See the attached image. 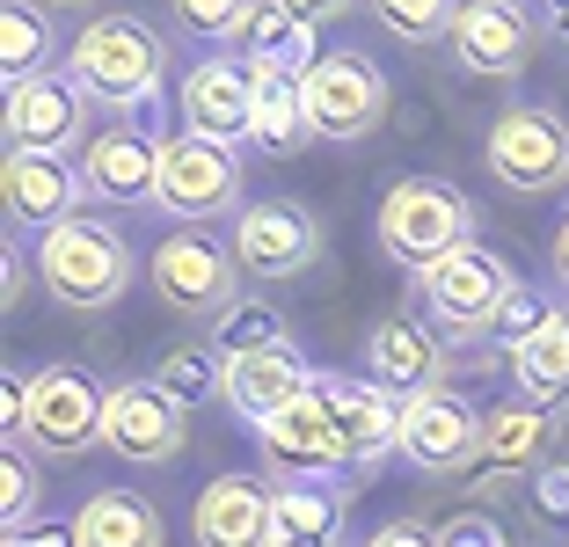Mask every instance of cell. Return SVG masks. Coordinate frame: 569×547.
<instances>
[{"label": "cell", "instance_id": "cell-14", "mask_svg": "<svg viewBox=\"0 0 569 547\" xmlns=\"http://www.w3.org/2000/svg\"><path fill=\"white\" fill-rule=\"evenodd\" d=\"M315 395L336 416V438H343V467L351 475H372L387 452H402V395H387L380 380L329 372V365H315Z\"/></svg>", "mask_w": 569, "mask_h": 547}, {"label": "cell", "instance_id": "cell-31", "mask_svg": "<svg viewBox=\"0 0 569 547\" xmlns=\"http://www.w3.org/2000/svg\"><path fill=\"white\" fill-rule=\"evenodd\" d=\"M212 344H219V358H256V350H300L292 344V321L270 307L263 292H241L227 315L212 321Z\"/></svg>", "mask_w": 569, "mask_h": 547}, {"label": "cell", "instance_id": "cell-4", "mask_svg": "<svg viewBox=\"0 0 569 547\" xmlns=\"http://www.w3.org/2000/svg\"><path fill=\"white\" fill-rule=\"evenodd\" d=\"M475 241V198L438 176H402L380 190V249L409 270H431L438 256Z\"/></svg>", "mask_w": 569, "mask_h": 547}, {"label": "cell", "instance_id": "cell-41", "mask_svg": "<svg viewBox=\"0 0 569 547\" xmlns=\"http://www.w3.org/2000/svg\"><path fill=\"white\" fill-rule=\"evenodd\" d=\"M548 256H555V278L569 285V219H562V227H555V249H548Z\"/></svg>", "mask_w": 569, "mask_h": 547}, {"label": "cell", "instance_id": "cell-44", "mask_svg": "<svg viewBox=\"0 0 569 547\" xmlns=\"http://www.w3.org/2000/svg\"><path fill=\"white\" fill-rule=\"evenodd\" d=\"M548 8H555V0H548Z\"/></svg>", "mask_w": 569, "mask_h": 547}, {"label": "cell", "instance_id": "cell-36", "mask_svg": "<svg viewBox=\"0 0 569 547\" xmlns=\"http://www.w3.org/2000/svg\"><path fill=\"white\" fill-rule=\"evenodd\" d=\"M438 547H511V533H503L489 511H460V518L438 526Z\"/></svg>", "mask_w": 569, "mask_h": 547}, {"label": "cell", "instance_id": "cell-3", "mask_svg": "<svg viewBox=\"0 0 569 547\" xmlns=\"http://www.w3.org/2000/svg\"><path fill=\"white\" fill-rule=\"evenodd\" d=\"M511 263H503L489 241H468V249L438 256L431 270H417V299H423V321L446 336L452 350H475L497 336V315L511 299Z\"/></svg>", "mask_w": 569, "mask_h": 547}, {"label": "cell", "instance_id": "cell-9", "mask_svg": "<svg viewBox=\"0 0 569 547\" xmlns=\"http://www.w3.org/2000/svg\"><path fill=\"white\" fill-rule=\"evenodd\" d=\"M234 205H241V147H219V139H198V132L161 139L153 212L176 219V227H204V219H227Z\"/></svg>", "mask_w": 569, "mask_h": 547}, {"label": "cell", "instance_id": "cell-15", "mask_svg": "<svg viewBox=\"0 0 569 547\" xmlns=\"http://www.w3.org/2000/svg\"><path fill=\"white\" fill-rule=\"evenodd\" d=\"M183 446H190V409H176L153 380L110 387V409H102V452H118L124 467H168Z\"/></svg>", "mask_w": 569, "mask_h": 547}, {"label": "cell", "instance_id": "cell-26", "mask_svg": "<svg viewBox=\"0 0 569 547\" xmlns=\"http://www.w3.org/2000/svg\"><path fill=\"white\" fill-rule=\"evenodd\" d=\"M270 547H343V489L336 481H278Z\"/></svg>", "mask_w": 569, "mask_h": 547}, {"label": "cell", "instance_id": "cell-11", "mask_svg": "<svg viewBox=\"0 0 569 547\" xmlns=\"http://www.w3.org/2000/svg\"><path fill=\"white\" fill-rule=\"evenodd\" d=\"M241 278L249 285H292L321 263V219L300 198H270V205H241L234 233H227Z\"/></svg>", "mask_w": 569, "mask_h": 547}, {"label": "cell", "instance_id": "cell-23", "mask_svg": "<svg viewBox=\"0 0 569 547\" xmlns=\"http://www.w3.org/2000/svg\"><path fill=\"white\" fill-rule=\"evenodd\" d=\"M511 395L548 416H569V307H555L519 350H511Z\"/></svg>", "mask_w": 569, "mask_h": 547}, {"label": "cell", "instance_id": "cell-8", "mask_svg": "<svg viewBox=\"0 0 569 547\" xmlns=\"http://www.w3.org/2000/svg\"><path fill=\"white\" fill-rule=\"evenodd\" d=\"M482 161L511 198H555V190H569V125L548 102H511L489 117Z\"/></svg>", "mask_w": 569, "mask_h": 547}, {"label": "cell", "instance_id": "cell-22", "mask_svg": "<svg viewBox=\"0 0 569 547\" xmlns=\"http://www.w3.org/2000/svg\"><path fill=\"white\" fill-rule=\"evenodd\" d=\"M300 395H315V365L300 350H256V358H227V409L241 424H270L278 409H292Z\"/></svg>", "mask_w": 569, "mask_h": 547}, {"label": "cell", "instance_id": "cell-40", "mask_svg": "<svg viewBox=\"0 0 569 547\" xmlns=\"http://www.w3.org/2000/svg\"><path fill=\"white\" fill-rule=\"evenodd\" d=\"M366 547H438V533H423L417 518H395V526H380Z\"/></svg>", "mask_w": 569, "mask_h": 547}, {"label": "cell", "instance_id": "cell-12", "mask_svg": "<svg viewBox=\"0 0 569 547\" xmlns=\"http://www.w3.org/2000/svg\"><path fill=\"white\" fill-rule=\"evenodd\" d=\"M548 22L533 16V0H460V16H452V59L460 73L475 81H511V73L533 67V44Z\"/></svg>", "mask_w": 569, "mask_h": 547}, {"label": "cell", "instance_id": "cell-30", "mask_svg": "<svg viewBox=\"0 0 569 547\" xmlns=\"http://www.w3.org/2000/svg\"><path fill=\"white\" fill-rule=\"evenodd\" d=\"M153 387L176 409H212V401H227V358H219V344H176L153 365Z\"/></svg>", "mask_w": 569, "mask_h": 547}, {"label": "cell", "instance_id": "cell-43", "mask_svg": "<svg viewBox=\"0 0 569 547\" xmlns=\"http://www.w3.org/2000/svg\"><path fill=\"white\" fill-rule=\"evenodd\" d=\"M30 8H44V16H51V8H73V0H30Z\"/></svg>", "mask_w": 569, "mask_h": 547}, {"label": "cell", "instance_id": "cell-27", "mask_svg": "<svg viewBox=\"0 0 569 547\" xmlns=\"http://www.w3.org/2000/svg\"><path fill=\"white\" fill-rule=\"evenodd\" d=\"M241 59H249L256 73H292V81H307V73L321 67V30H307L300 16H284L278 0H263V8H256V22H249Z\"/></svg>", "mask_w": 569, "mask_h": 547}, {"label": "cell", "instance_id": "cell-2", "mask_svg": "<svg viewBox=\"0 0 569 547\" xmlns=\"http://www.w3.org/2000/svg\"><path fill=\"white\" fill-rule=\"evenodd\" d=\"M30 263H37L44 299H59L67 315H102V307H118V299L132 292V278H139V256H132V241H124V227H110V219H96V212H81L59 233H44V241L30 249Z\"/></svg>", "mask_w": 569, "mask_h": 547}, {"label": "cell", "instance_id": "cell-6", "mask_svg": "<svg viewBox=\"0 0 569 547\" xmlns=\"http://www.w3.org/2000/svg\"><path fill=\"white\" fill-rule=\"evenodd\" d=\"M147 285H153V299H161L168 315L204 321V329H212V321L241 299V285H249V278H241V263H234L227 241H212L204 227H176L161 249L147 256Z\"/></svg>", "mask_w": 569, "mask_h": 547}, {"label": "cell", "instance_id": "cell-28", "mask_svg": "<svg viewBox=\"0 0 569 547\" xmlns=\"http://www.w3.org/2000/svg\"><path fill=\"white\" fill-rule=\"evenodd\" d=\"M67 67V44H59V22L30 0H8V16H0V73L8 88L37 81V73H59Z\"/></svg>", "mask_w": 569, "mask_h": 547}, {"label": "cell", "instance_id": "cell-39", "mask_svg": "<svg viewBox=\"0 0 569 547\" xmlns=\"http://www.w3.org/2000/svg\"><path fill=\"white\" fill-rule=\"evenodd\" d=\"M284 16H300L307 30H329V22H343L351 16V0H278Z\"/></svg>", "mask_w": 569, "mask_h": 547}, {"label": "cell", "instance_id": "cell-33", "mask_svg": "<svg viewBox=\"0 0 569 547\" xmlns=\"http://www.w3.org/2000/svg\"><path fill=\"white\" fill-rule=\"evenodd\" d=\"M372 22L387 37H402V44H446L452 37V16H460V0H366Z\"/></svg>", "mask_w": 569, "mask_h": 547}, {"label": "cell", "instance_id": "cell-25", "mask_svg": "<svg viewBox=\"0 0 569 547\" xmlns=\"http://www.w3.org/2000/svg\"><path fill=\"white\" fill-rule=\"evenodd\" d=\"M548 438H555V416L533 409V401H497L482 424V467L489 475H533L548 460Z\"/></svg>", "mask_w": 569, "mask_h": 547}, {"label": "cell", "instance_id": "cell-17", "mask_svg": "<svg viewBox=\"0 0 569 547\" xmlns=\"http://www.w3.org/2000/svg\"><path fill=\"white\" fill-rule=\"evenodd\" d=\"M176 110H183V132L219 139V147H241L256 117V73L234 51H204L183 67V88H176Z\"/></svg>", "mask_w": 569, "mask_h": 547}, {"label": "cell", "instance_id": "cell-42", "mask_svg": "<svg viewBox=\"0 0 569 547\" xmlns=\"http://www.w3.org/2000/svg\"><path fill=\"white\" fill-rule=\"evenodd\" d=\"M548 30H555V44L569 51V0H555V8H548Z\"/></svg>", "mask_w": 569, "mask_h": 547}, {"label": "cell", "instance_id": "cell-32", "mask_svg": "<svg viewBox=\"0 0 569 547\" xmlns=\"http://www.w3.org/2000/svg\"><path fill=\"white\" fill-rule=\"evenodd\" d=\"M256 8L263 0H168V30L204 44V51H227V44H249Z\"/></svg>", "mask_w": 569, "mask_h": 547}, {"label": "cell", "instance_id": "cell-7", "mask_svg": "<svg viewBox=\"0 0 569 547\" xmlns=\"http://www.w3.org/2000/svg\"><path fill=\"white\" fill-rule=\"evenodd\" d=\"M22 395H30V416H22L16 446L44 452V460H81L88 446H102V409H110V387L81 365H37L22 372Z\"/></svg>", "mask_w": 569, "mask_h": 547}, {"label": "cell", "instance_id": "cell-34", "mask_svg": "<svg viewBox=\"0 0 569 547\" xmlns=\"http://www.w3.org/2000/svg\"><path fill=\"white\" fill-rule=\"evenodd\" d=\"M548 315H555V299L540 292V285H526V278L511 285V299H503V315H497V344H503V358H511V350H519Z\"/></svg>", "mask_w": 569, "mask_h": 547}, {"label": "cell", "instance_id": "cell-1", "mask_svg": "<svg viewBox=\"0 0 569 547\" xmlns=\"http://www.w3.org/2000/svg\"><path fill=\"white\" fill-rule=\"evenodd\" d=\"M67 73L88 88L96 110H118L139 117L153 96H161V73H168V37L153 30L147 16H88L81 30L67 37Z\"/></svg>", "mask_w": 569, "mask_h": 547}, {"label": "cell", "instance_id": "cell-29", "mask_svg": "<svg viewBox=\"0 0 569 547\" xmlns=\"http://www.w3.org/2000/svg\"><path fill=\"white\" fill-rule=\"evenodd\" d=\"M256 73V67H249ZM249 147H263V153H300V147H315V125H307V96H300V81L292 73H256V117H249Z\"/></svg>", "mask_w": 569, "mask_h": 547}, {"label": "cell", "instance_id": "cell-5", "mask_svg": "<svg viewBox=\"0 0 569 547\" xmlns=\"http://www.w3.org/2000/svg\"><path fill=\"white\" fill-rule=\"evenodd\" d=\"M307 96V125H315V139H329V147H358V139H372L395 117V88H387L380 59L358 44H336L321 51V67L300 81Z\"/></svg>", "mask_w": 569, "mask_h": 547}, {"label": "cell", "instance_id": "cell-38", "mask_svg": "<svg viewBox=\"0 0 569 547\" xmlns=\"http://www.w3.org/2000/svg\"><path fill=\"white\" fill-rule=\"evenodd\" d=\"M0 547H81V533H73V518H30V526L0 533Z\"/></svg>", "mask_w": 569, "mask_h": 547}, {"label": "cell", "instance_id": "cell-24", "mask_svg": "<svg viewBox=\"0 0 569 547\" xmlns=\"http://www.w3.org/2000/svg\"><path fill=\"white\" fill-rule=\"evenodd\" d=\"M73 533H81V547H168L161 511L139 489H96V497H81Z\"/></svg>", "mask_w": 569, "mask_h": 547}, {"label": "cell", "instance_id": "cell-35", "mask_svg": "<svg viewBox=\"0 0 569 547\" xmlns=\"http://www.w3.org/2000/svg\"><path fill=\"white\" fill-rule=\"evenodd\" d=\"M30 511H37V460L30 446H8V460H0V518L30 526Z\"/></svg>", "mask_w": 569, "mask_h": 547}, {"label": "cell", "instance_id": "cell-16", "mask_svg": "<svg viewBox=\"0 0 569 547\" xmlns=\"http://www.w3.org/2000/svg\"><path fill=\"white\" fill-rule=\"evenodd\" d=\"M256 452H263L270 481H336L351 475L343 467V438H336V416L321 395H300L292 409H278L270 424H256Z\"/></svg>", "mask_w": 569, "mask_h": 547}, {"label": "cell", "instance_id": "cell-18", "mask_svg": "<svg viewBox=\"0 0 569 547\" xmlns=\"http://www.w3.org/2000/svg\"><path fill=\"white\" fill-rule=\"evenodd\" d=\"M73 168H81L88 205H153V190H161V139L139 132L132 117H118V125H102L88 139Z\"/></svg>", "mask_w": 569, "mask_h": 547}, {"label": "cell", "instance_id": "cell-37", "mask_svg": "<svg viewBox=\"0 0 569 547\" xmlns=\"http://www.w3.org/2000/svg\"><path fill=\"white\" fill-rule=\"evenodd\" d=\"M533 511L540 518H569V460H540L533 467Z\"/></svg>", "mask_w": 569, "mask_h": 547}, {"label": "cell", "instance_id": "cell-19", "mask_svg": "<svg viewBox=\"0 0 569 547\" xmlns=\"http://www.w3.org/2000/svg\"><path fill=\"white\" fill-rule=\"evenodd\" d=\"M270 526H278V481L270 475H212L190 504L198 547H270Z\"/></svg>", "mask_w": 569, "mask_h": 547}, {"label": "cell", "instance_id": "cell-20", "mask_svg": "<svg viewBox=\"0 0 569 547\" xmlns=\"http://www.w3.org/2000/svg\"><path fill=\"white\" fill-rule=\"evenodd\" d=\"M0 198H8V233H59L67 219H81L88 190L73 161H44V153H8L0 168Z\"/></svg>", "mask_w": 569, "mask_h": 547}, {"label": "cell", "instance_id": "cell-21", "mask_svg": "<svg viewBox=\"0 0 569 547\" xmlns=\"http://www.w3.org/2000/svg\"><path fill=\"white\" fill-rule=\"evenodd\" d=\"M446 350L452 344L431 329V321L387 315L380 329L366 336V380H380L387 395L417 401V395H431V387H446Z\"/></svg>", "mask_w": 569, "mask_h": 547}, {"label": "cell", "instance_id": "cell-10", "mask_svg": "<svg viewBox=\"0 0 569 547\" xmlns=\"http://www.w3.org/2000/svg\"><path fill=\"white\" fill-rule=\"evenodd\" d=\"M8 153H44V161H81V147L96 139V102L67 67L37 73V81L8 88V117H0Z\"/></svg>", "mask_w": 569, "mask_h": 547}, {"label": "cell", "instance_id": "cell-13", "mask_svg": "<svg viewBox=\"0 0 569 547\" xmlns=\"http://www.w3.org/2000/svg\"><path fill=\"white\" fill-rule=\"evenodd\" d=\"M482 424L489 409H475L460 387H431L402 401V460L417 475H468L482 460Z\"/></svg>", "mask_w": 569, "mask_h": 547}]
</instances>
